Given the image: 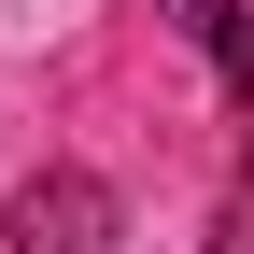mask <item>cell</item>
<instances>
[{
	"label": "cell",
	"mask_w": 254,
	"mask_h": 254,
	"mask_svg": "<svg viewBox=\"0 0 254 254\" xmlns=\"http://www.w3.org/2000/svg\"><path fill=\"white\" fill-rule=\"evenodd\" d=\"M113 184L99 170H28L14 198H0V254H113Z\"/></svg>",
	"instance_id": "6da1fadb"
},
{
	"label": "cell",
	"mask_w": 254,
	"mask_h": 254,
	"mask_svg": "<svg viewBox=\"0 0 254 254\" xmlns=\"http://www.w3.org/2000/svg\"><path fill=\"white\" fill-rule=\"evenodd\" d=\"M155 14L198 43V71L226 85V99H254V0H155Z\"/></svg>",
	"instance_id": "7a4b0ae2"
},
{
	"label": "cell",
	"mask_w": 254,
	"mask_h": 254,
	"mask_svg": "<svg viewBox=\"0 0 254 254\" xmlns=\"http://www.w3.org/2000/svg\"><path fill=\"white\" fill-rule=\"evenodd\" d=\"M212 254H254V184L226 198V226H212Z\"/></svg>",
	"instance_id": "3957f363"
}]
</instances>
